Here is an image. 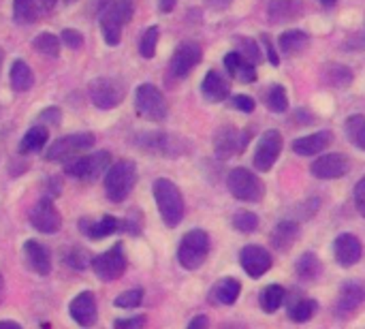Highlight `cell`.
<instances>
[{
  "mask_svg": "<svg viewBox=\"0 0 365 329\" xmlns=\"http://www.w3.org/2000/svg\"><path fill=\"white\" fill-rule=\"evenodd\" d=\"M133 0H101L98 2V24L107 45H118L122 39V26L133 17Z\"/></svg>",
  "mask_w": 365,
  "mask_h": 329,
  "instance_id": "obj_1",
  "label": "cell"
},
{
  "mask_svg": "<svg viewBox=\"0 0 365 329\" xmlns=\"http://www.w3.org/2000/svg\"><path fill=\"white\" fill-rule=\"evenodd\" d=\"M154 199L158 206V212L165 221L167 227H178L184 218V197L180 193V188L167 180V178H158L154 182Z\"/></svg>",
  "mask_w": 365,
  "mask_h": 329,
  "instance_id": "obj_2",
  "label": "cell"
},
{
  "mask_svg": "<svg viewBox=\"0 0 365 329\" xmlns=\"http://www.w3.org/2000/svg\"><path fill=\"white\" fill-rule=\"evenodd\" d=\"M137 182V167L133 161H118L105 173V193L109 201L122 203L135 188Z\"/></svg>",
  "mask_w": 365,
  "mask_h": 329,
  "instance_id": "obj_3",
  "label": "cell"
},
{
  "mask_svg": "<svg viewBox=\"0 0 365 329\" xmlns=\"http://www.w3.org/2000/svg\"><path fill=\"white\" fill-rule=\"evenodd\" d=\"M109 163H111V154L107 150L103 152H94L90 156H75V158H68L66 165H64V173L75 178V180H83V182H94L98 180L103 173H107L109 169Z\"/></svg>",
  "mask_w": 365,
  "mask_h": 329,
  "instance_id": "obj_4",
  "label": "cell"
},
{
  "mask_svg": "<svg viewBox=\"0 0 365 329\" xmlns=\"http://www.w3.org/2000/svg\"><path fill=\"white\" fill-rule=\"evenodd\" d=\"M210 255V238L203 229L188 231L178 248V261L184 270H199Z\"/></svg>",
  "mask_w": 365,
  "mask_h": 329,
  "instance_id": "obj_5",
  "label": "cell"
},
{
  "mask_svg": "<svg viewBox=\"0 0 365 329\" xmlns=\"http://www.w3.org/2000/svg\"><path fill=\"white\" fill-rule=\"evenodd\" d=\"M227 186H229V193L240 201L257 203L265 197V186L259 180V176H255L252 171L244 167H235L233 171H229Z\"/></svg>",
  "mask_w": 365,
  "mask_h": 329,
  "instance_id": "obj_6",
  "label": "cell"
},
{
  "mask_svg": "<svg viewBox=\"0 0 365 329\" xmlns=\"http://www.w3.org/2000/svg\"><path fill=\"white\" fill-rule=\"evenodd\" d=\"M90 101L98 109H113L126 96V83L118 77H96L88 86Z\"/></svg>",
  "mask_w": 365,
  "mask_h": 329,
  "instance_id": "obj_7",
  "label": "cell"
},
{
  "mask_svg": "<svg viewBox=\"0 0 365 329\" xmlns=\"http://www.w3.org/2000/svg\"><path fill=\"white\" fill-rule=\"evenodd\" d=\"M135 107L137 113L150 122H163L167 118V98L163 96V92L152 86V83H141L135 92Z\"/></svg>",
  "mask_w": 365,
  "mask_h": 329,
  "instance_id": "obj_8",
  "label": "cell"
},
{
  "mask_svg": "<svg viewBox=\"0 0 365 329\" xmlns=\"http://www.w3.org/2000/svg\"><path fill=\"white\" fill-rule=\"evenodd\" d=\"M94 146V135L92 133H75V135H66V137H60L56 139L45 158L47 161H68V158H75L79 154H83L86 150H90Z\"/></svg>",
  "mask_w": 365,
  "mask_h": 329,
  "instance_id": "obj_9",
  "label": "cell"
},
{
  "mask_svg": "<svg viewBox=\"0 0 365 329\" xmlns=\"http://www.w3.org/2000/svg\"><path fill=\"white\" fill-rule=\"evenodd\" d=\"M92 270L94 274L105 280H118L124 272H126V255H124V246L122 244H113L109 250H105L103 255L92 259Z\"/></svg>",
  "mask_w": 365,
  "mask_h": 329,
  "instance_id": "obj_10",
  "label": "cell"
},
{
  "mask_svg": "<svg viewBox=\"0 0 365 329\" xmlns=\"http://www.w3.org/2000/svg\"><path fill=\"white\" fill-rule=\"evenodd\" d=\"M203 58V51H201V45L195 43V41H184L178 45V49L173 51L171 56V62H169V73L175 77V79H184Z\"/></svg>",
  "mask_w": 365,
  "mask_h": 329,
  "instance_id": "obj_11",
  "label": "cell"
},
{
  "mask_svg": "<svg viewBox=\"0 0 365 329\" xmlns=\"http://www.w3.org/2000/svg\"><path fill=\"white\" fill-rule=\"evenodd\" d=\"M28 218H30V225L36 231L47 233V236L58 233L60 227H62V216H60V212L56 210V206H53V201L49 197H43L41 201H36V206L30 210Z\"/></svg>",
  "mask_w": 365,
  "mask_h": 329,
  "instance_id": "obj_12",
  "label": "cell"
},
{
  "mask_svg": "<svg viewBox=\"0 0 365 329\" xmlns=\"http://www.w3.org/2000/svg\"><path fill=\"white\" fill-rule=\"evenodd\" d=\"M135 143L143 148L145 152H154L163 156H180L186 150L182 139L167 135V133H143V135H137Z\"/></svg>",
  "mask_w": 365,
  "mask_h": 329,
  "instance_id": "obj_13",
  "label": "cell"
},
{
  "mask_svg": "<svg viewBox=\"0 0 365 329\" xmlns=\"http://www.w3.org/2000/svg\"><path fill=\"white\" fill-rule=\"evenodd\" d=\"M280 152H282V135L278 131L263 133L259 148L255 152V167L259 171H269L274 167V163L278 161Z\"/></svg>",
  "mask_w": 365,
  "mask_h": 329,
  "instance_id": "obj_14",
  "label": "cell"
},
{
  "mask_svg": "<svg viewBox=\"0 0 365 329\" xmlns=\"http://www.w3.org/2000/svg\"><path fill=\"white\" fill-rule=\"evenodd\" d=\"M310 171L319 180H340L349 171V158L344 154H340V152H331V154H325V156L317 158L312 163Z\"/></svg>",
  "mask_w": 365,
  "mask_h": 329,
  "instance_id": "obj_15",
  "label": "cell"
},
{
  "mask_svg": "<svg viewBox=\"0 0 365 329\" xmlns=\"http://www.w3.org/2000/svg\"><path fill=\"white\" fill-rule=\"evenodd\" d=\"M250 131L246 133H237L233 126H225L216 133V139H214V148H216V154L218 156H231V154H242L246 148H248V139H250Z\"/></svg>",
  "mask_w": 365,
  "mask_h": 329,
  "instance_id": "obj_16",
  "label": "cell"
},
{
  "mask_svg": "<svg viewBox=\"0 0 365 329\" xmlns=\"http://www.w3.org/2000/svg\"><path fill=\"white\" fill-rule=\"evenodd\" d=\"M361 255H364V246H361L357 236L342 233V236L336 238V242H334V257H336L340 268L357 265L361 261Z\"/></svg>",
  "mask_w": 365,
  "mask_h": 329,
  "instance_id": "obj_17",
  "label": "cell"
},
{
  "mask_svg": "<svg viewBox=\"0 0 365 329\" xmlns=\"http://www.w3.org/2000/svg\"><path fill=\"white\" fill-rule=\"evenodd\" d=\"M240 263L250 278H261L272 268V255L261 246H246L240 250Z\"/></svg>",
  "mask_w": 365,
  "mask_h": 329,
  "instance_id": "obj_18",
  "label": "cell"
},
{
  "mask_svg": "<svg viewBox=\"0 0 365 329\" xmlns=\"http://www.w3.org/2000/svg\"><path fill=\"white\" fill-rule=\"evenodd\" d=\"M365 302V283L361 280H349L342 285L338 302H336V313L340 317H346L351 313H355Z\"/></svg>",
  "mask_w": 365,
  "mask_h": 329,
  "instance_id": "obj_19",
  "label": "cell"
},
{
  "mask_svg": "<svg viewBox=\"0 0 365 329\" xmlns=\"http://www.w3.org/2000/svg\"><path fill=\"white\" fill-rule=\"evenodd\" d=\"M68 313L73 317V321L81 328H92L96 323V300H94V293L92 291H83L79 293L71 306H68Z\"/></svg>",
  "mask_w": 365,
  "mask_h": 329,
  "instance_id": "obj_20",
  "label": "cell"
},
{
  "mask_svg": "<svg viewBox=\"0 0 365 329\" xmlns=\"http://www.w3.org/2000/svg\"><path fill=\"white\" fill-rule=\"evenodd\" d=\"M79 229L90 240H103L107 236L124 231V221H120L115 216H103L101 221H88L86 218V221H79Z\"/></svg>",
  "mask_w": 365,
  "mask_h": 329,
  "instance_id": "obj_21",
  "label": "cell"
},
{
  "mask_svg": "<svg viewBox=\"0 0 365 329\" xmlns=\"http://www.w3.org/2000/svg\"><path fill=\"white\" fill-rule=\"evenodd\" d=\"M24 257L28 261V268L32 272H36L38 276H47L51 272V255H49V250L41 242L28 240L24 244Z\"/></svg>",
  "mask_w": 365,
  "mask_h": 329,
  "instance_id": "obj_22",
  "label": "cell"
},
{
  "mask_svg": "<svg viewBox=\"0 0 365 329\" xmlns=\"http://www.w3.org/2000/svg\"><path fill=\"white\" fill-rule=\"evenodd\" d=\"M304 15L302 0H272L267 6V17L272 24H289Z\"/></svg>",
  "mask_w": 365,
  "mask_h": 329,
  "instance_id": "obj_23",
  "label": "cell"
},
{
  "mask_svg": "<svg viewBox=\"0 0 365 329\" xmlns=\"http://www.w3.org/2000/svg\"><path fill=\"white\" fill-rule=\"evenodd\" d=\"M225 66H227V73L242 83H252L257 79V69H255L257 64L246 60L240 51H229L225 56Z\"/></svg>",
  "mask_w": 365,
  "mask_h": 329,
  "instance_id": "obj_24",
  "label": "cell"
},
{
  "mask_svg": "<svg viewBox=\"0 0 365 329\" xmlns=\"http://www.w3.org/2000/svg\"><path fill=\"white\" fill-rule=\"evenodd\" d=\"M201 92L210 103L227 101L229 98V79L218 71H210L201 83Z\"/></svg>",
  "mask_w": 365,
  "mask_h": 329,
  "instance_id": "obj_25",
  "label": "cell"
},
{
  "mask_svg": "<svg viewBox=\"0 0 365 329\" xmlns=\"http://www.w3.org/2000/svg\"><path fill=\"white\" fill-rule=\"evenodd\" d=\"M299 238V225L293 223V221H282L274 227L272 236H269V244L280 250V253H287L291 250V246L297 242Z\"/></svg>",
  "mask_w": 365,
  "mask_h": 329,
  "instance_id": "obj_26",
  "label": "cell"
},
{
  "mask_svg": "<svg viewBox=\"0 0 365 329\" xmlns=\"http://www.w3.org/2000/svg\"><path fill=\"white\" fill-rule=\"evenodd\" d=\"M331 139H334V135L329 131H319L314 135L299 137L293 143V152H297L299 156H314V154H321L331 143Z\"/></svg>",
  "mask_w": 365,
  "mask_h": 329,
  "instance_id": "obj_27",
  "label": "cell"
},
{
  "mask_svg": "<svg viewBox=\"0 0 365 329\" xmlns=\"http://www.w3.org/2000/svg\"><path fill=\"white\" fill-rule=\"evenodd\" d=\"M240 293H242L240 280H235V278H222L210 291V302L212 304H220V306H231V304L237 302Z\"/></svg>",
  "mask_w": 365,
  "mask_h": 329,
  "instance_id": "obj_28",
  "label": "cell"
},
{
  "mask_svg": "<svg viewBox=\"0 0 365 329\" xmlns=\"http://www.w3.org/2000/svg\"><path fill=\"white\" fill-rule=\"evenodd\" d=\"M310 45V36L304 30H287L278 39V47L284 56H299Z\"/></svg>",
  "mask_w": 365,
  "mask_h": 329,
  "instance_id": "obj_29",
  "label": "cell"
},
{
  "mask_svg": "<svg viewBox=\"0 0 365 329\" xmlns=\"http://www.w3.org/2000/svg\"><path fill=\"white\" fill-rule=\"evenodd\" d=\"M47 139H49V131H47L43 124L32 126V128L21 137V141H19V154H32V152L43 150L45 143H47Z\"/></svg>",
  "mask_w": 365,
  "mask_h": 329,
  "instance_id": "obj_30",
  "label": "cell"
},
{
  "mask_svg": "<svg viewBox=\"0 0 365 329\" xmlns=\"http://www.w3.org/2000/svg\"><path fill=\"white\" fill-rule=\"evenodd\" d=\"M32 83H34L32 69L24 60H15L11 66V88L15 92H26L32 88Z\"/></svg>",
  "mask_w": 365,
  "mask_h": 329,
  "instance_id": "obj_31",
  "label": "cell"
},
{
  "mask_svg": "<svg viewBox=\"0 0 365 329\" xmlns=\"http://www.w3.org/2000/svg\"><path fill=\"white\" fill-rule=\"evenodd\" d=\"M297 270V276L302 280H317L321 274H323V265H321V259L314 255V253H304L295 265Z\"/></svg>",
  "mask_w": 365,
  "mask_h": 329,
  "instance_id": "obj_32",
  "label": "cell"
},
{
  "mask_svg": "<svg viewBox=\"0 0 365 329\" xmlns=\"http://www.w3.org/2000/svg\"><path fill=\"white\" fill-rule=\"evenodd\" d=\"M323 79L331 88H346L353 81V71L342 64H327L323 69Z\"/></svg>",
  "mask_w": 365,
  "mask_h": 329,
  "instance_id": "obj_33",
  "label": "cell"
},
{
  "mask_svg": "<svg viewBox=\"0 0 365 329\" xmlns=\"http://www.w3.org/2000/svg\"><path fill=\"white\" fill-rule=\"evenodd\" d=\"M319 304L314 300H308V298H297L291 306H289V319L295 321V323H306L314 317Z\"/></svg>",
  "mask_w": 365,
  "mask_h": 329,
  "instance_id": "obj_34",
  "label": "cell"
},
{
  "mask_svg": "<svg viewBox=\"0 0 365 329\" xmlns=\"http://www.w3.org/2000/svg\"><path fill=\"white\" fill-rule=\"evenodd\" d=\"M38 17L36 0H13V19L17 24H32Z\"/></svg>",
  "mask_w": 365,
  "mask_h": 329,
  "instance_id": "obj_35",
  "label": "cell"
},
{
  "mask_svg": "<svg viewBox=\"0 0 365 329\" xmlns=\"http://www.w3.org/2000/svg\"><path fill=\"white\" fill-rule=\"evenodd\" d=\"M32 47L41 54V56H47V58H58L60 54V39L51 32H41L34 41H32Z\"/></svg>",
  "mask_w": 365,
  "mask_h": 329,
  "instance_id": "obj_36",
  "label": "cell"
},
{
  "mask_svg": "<svg viewBox=\"0 0 365 329\" xmlns=\"http://www.w3.org/2000/svg\"><path fill=\"white\" fill-rule=\"evenodd\" d=\"M284 304V289L280 285H269L263 293H261V308L267 315H274L280 306Z\"/></svg>",
  "mask_w": 365,
  "mask_h": 329,
  "instance_id": "obj_37",
  "label": "cell"
},
{
  "mask_svg": "<svg viewBox=\"0 0 365 329\" xmlns=\"http://www.w3.org/2000/svg\"><path fill=\"white\" fill-rule=\"evenodd\" d=\"M346 135L359 150H365V116L357 113L346 120Z\"/></svg>",
  "mask_w": 365,
  "mask_h": 329,
  "instance_id": "obj_38",
  "label": "cell"
},
{
  "mask_svg": "<svg viewBox=\"0 0 365 329\" xmlns=\"http://www.w3.org/2000/svg\"><path fill=\"white\" fill-rule=\"evenodd\" d=\"M265 101H267V107H269L274 113H282V111L289 109V96H287V90H284L282 86H272V88L267 90Z\"/></svg>",
  "mask_w": 365,
  "mask_h": 329,
  "instance_id": "obj_39",
  "label": "cell"
},
{
  "mask_svg": "<svg viewBox=\"0 0 365 329\" xmlns=\"http://www.w3.org/2000/svg\"><path fill=\"white\" fill-rule=\"evenodd\" d=\"M235 45H237V51H240L246 60H250L252 64H259V62L263 60L261 49H259V45L255 43V39H250V36H235Z\"/></svg>",
  "mask_w": 365,
  "mask_h": 329,
  "instance_id": "obj_40",
  "label": "cell"
},
{
  "mask_svg": "<svg viewBox=\"0 0 365 329\" xmlns=\"http://www.w3.org/2000/svg\"><path fill=\"white\" fill-rule=\"evenodd\" d=\"M158 36H160L158 26H150V28L143 32V36H141V41H139V54H141L143 58H154L156 45H158Z\"/></svg>",
  "mask_w": 365,
  "mask_h": 329,
  "instance_id": "obj_41",
  "label": "cell"
},
{
  "mask_svg": "<svg viewBox=\"0 0 365 329\" xmlns=\"http://www.w3.org/2000/svg\"><path fill=\"white\" fill-rule=\"evenodd\" d=\"M233 227H235L240 233H255L257 227H259V216L252 214V212L242 210V212H237V214L233 216Z\"/></svg>",
  "mask_w": 365,
  "mask_h": 329,
  "instance_id": "obj_42",
  "label": "cell"
},
{
  "mask_svg": "<svg viewBox=\"0 0 365 329\" xmlns=\"http://www.w3.org/2000/svg\"><path fill=\"white\" fill-rule=\"evenodd\" d=\"M143 302V291L141 289H130V291H124L122 295L115 298L113 306L115 308H126V310H133V308H139Z\"/></svg>",
  "mask_w": 365,
  "mask_h": 329,
  "instance_id": "obj_43",
  "label": "cell"
},
{
  "mask_svg": "<svg viewBox=\"0 0 365 329\" xmlns=\"http://www.w3.org/2000/svg\"><path fill=\"white\" fill-rule=\"evenodd\" d=\"M64 263L71 265V268H75V270H86L88 265H92V257L83 248H71L64 255Z\"/></svg>",
  "mask_w": 365,
  "mask_h": 329,
  "instance_id": "obj_44",
  "label": "cell"
},
{
  "mask_svg": "<svg viewBox=\"0 0 365 329\" xmlns=\"http://www.w3.org/2000/svg\"><path fill=\"white\" fill-rule=\"evenodd\" d=\"M60 39H62V43H64L66 47H71V49H79V47L83 45V34L77 32V30H73V28L62 30Z\"/></svg>",
  "mask_w": 365,
  "mask_h": 329,
  "instance_id": "obj_45",
  "label": "cell"
},
{
  "mask_svg": "<svg viewBox=\"0 0 365 329\" xmlns=\"http://www.w3.org/2000/svg\"><path fill=\"white\" fill-rule=\"evenodd\" d=\"M231 105L237 109V111H244V113H252L255 111V98L246 96V94H237L231 98Z\"/></svg>",
  "mask_w": 365,
  "mask_h": 329,
  "instance_id": "obj_46",
  "label": "cell"
},
{
  "mask_svg": "<svg viewBox=\"0 0 365 329\" xmlns=\"http://www.w3.org/2000/svg\"><path fill=\"white\" fill-rule=\"evenodd\" d=\"M60 120H62V113H60V109H58V107H47L45 111H41V113H38V122H47V124L58 126V124H60Z\"/></svg>",
  "mask_w": 365,
  "mask_h": 329,
  "instance_id": "obj_47",
  "label": "cell"
},
{
  "mask_svg": "<svg viewBox=\"0 0 365 329\" xmlns=\"http://www.w3.org/2000/svg\"><path fill=\"white\" fill-rule=\"evenodd\" d=\"M355 206H357L359 214L365 218V178L359 180L357 186H355Z\"/></svg>",
  "mask_w": 365,
  "mask_h": 329,
  "instance_id": "obj_48",
  "label": "cell"
},
{
  "mask_svg": "<svg viewBox=\"0 0 365 329\" xmlns=\"http://www.w3.org/2000/svg\"><path fill=\"white\" fill-rule=\"evenodd\" d=\"M118 329H137L145 325V317H130V319H120L113 323Z\"/></svg>",
  "mask_w": 365,
  "mask_h": 329,
  "instance_id": "obj_49",
  "label": "cell"
},
{
  "mask_svg": "<svg viewBox=\"0 0 365 329\" xmlns=\"http://www.w3.org/2000/svg\"><path fill=\"white\" fill-rule=\"evenodd\" d=\"M263 47H265V51H267L269 62H272L274 66H278V64H280V58H278V51L274 49V45H272V41H269L267 34H263Z\"/></svg>",
  "mask_w": 365,
  "mask_h": 329,
  "instance_id": "obj_50",
  "label": "cell"
},
{
  "mask_svg": "<svg viewBox=\"0 0 365 329\" xmlns=\"http://www.w3.org/2000/svg\"><path fill=\"white\" fill-rule=\"evenodd\" d=\"M210 325V321H207V317H195L190 323H188V328L190 329H199V328H207Z\"/></svg>",
  "mask_w": 365,
  "mask_h": 329,
  "instance_id": "obj_51",
  "label": "cell"
},
{
  "mask_svg": "<svg viewBox=\"0 0 365 329\" xmlns=\"http://www.w3.org/2000/svg\"><path fill=\"white\" fill-rule=\"evenodd\" d=\"M175 2H178V0H158V9H160L163 13H171V11L175 9Z\"/></svg>",
  "mask_w": 365,
  "mask_h": 329,
  "instance_id": "obj_52",
  "label": "cell"
},
{
  "mask_svg": "<svg viewBox=\"0 0 365 329\" xmlns=\"http://www.w3.org/2000/svg\"><path fill=\"white\" fill-rule=\"evenodd\" d=\"M231 2H233V0H205V4L212 6V9H227Z\"/></svg>",
  "mask_w": 365,
  "mask_h": 329,
  "instance_id": "obj_53",
  "label": "cell"
},
{
  "mask_svg": "<svg viewBox=\"0 0 365 329\" xmlns=\"http://www.w3.org/2000/svg\"><path fill=\"white\" fill-rule=\"evenodd\" d=\"M41 2V6L43 9H47V11H51L53 9V4H56V0H38Z\"/></svg>",
  "mask_w": 365,
  "mask_h": 329,
  "instance_id": "obj_54",
  "label": "cell"
},
{
  "mask_svg": "<svg viewBox=\"0 0 365 329\" xmlns=\"http://www.w3.org/2000/svg\"><path fill=\"white\" fill-rule=\"evenodd\" d=\"M0 328H15V329H19V323H15V321H0Z\"/></svg>",
  "mask_w": 365,
  "mask_h": 329,
  "instance_id": "obj_55",
  "label": "cell"
},
{
  "mask_svg": "<svg viewBox=\"0 0 365 329\" xmlns=\"http://www.w3.org/2000/svg\"><path fill=\"white\" fill-rule=\"evenodd\" d=\"M321 4H325V6H331V4H336L338 0H319Z\"/></svg>",
  "mask_w": 365,
  "mask_h": 329,
  "instance_id": "obj_56",
  "label": "cell"
},
{
  "mask_svg": "<svg viewBox=\"0 0 365 329\" xmlns=\"http://www.w3.org/2000/svg\"><path fill=\"white\" fill-rule=\"evenodd\" d=\"M64 2H66V4H71V2H75V0H64Z\"/></svg>",
  "mask_w": 365,
  "mask_h": 329,
  "instance_id": "obj_57",
  "label": "cell"
},
{
  "mask_svg": "<svg viewBox=\"0 0 365 329\" xmlns=\"http://www.w3.org/2000/svg\"><path fill=\"white\" fill-rule=\"evenodd\" d=\"M0 64H2V49H0Z\"/></svg>",
  "mask_w": 365,
  "mask_h": 329,
  "instance_id": "obj_58",
  "label": "cell"
}]
</instances>
